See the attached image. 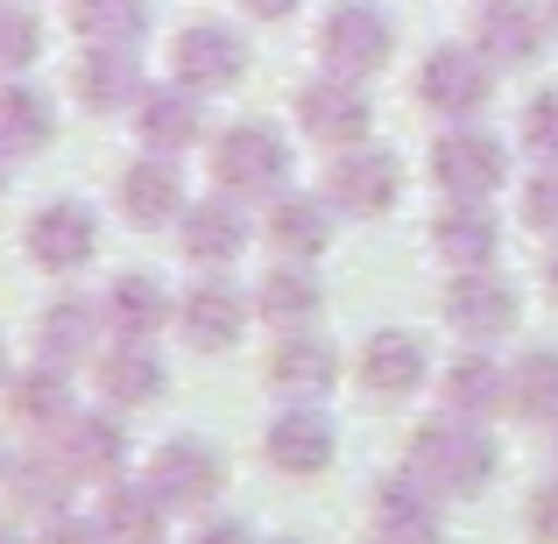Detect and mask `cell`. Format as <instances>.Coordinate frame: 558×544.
Segmentation results:
<instances>
[{
	"label": "cell",
	"mask_w": 558,
	"mask_h": 544,
	"mask_svg": "<svg viewBox=\"0 0 558 544\" xmlns=\"http://www.w3.org/2000/svg\"><path fill=\"white\" fill-rule=\"evenodd\" d=\"M495 467H502V452H495V438L481 432L474 418H432L417 424V438H410V460L403 474H417L432 495H481L495 481Z\"/></svg>",
	"instance_id": "1"
},
{
	"label": "cell",
	"mask_w": 558,
	"mask_h": 544,
	"mask_svg": "<svg viewBox=\"0 0 558 544\" xmlns=\"http://www.w3.org/2000/svg\"><path fill=\"white\" fill-rule=\"evenodd\" d=\"M213 184L227 191V198H283V184H290V142L276 135L269 121H241V128H227V135L213 142Z\"/></svg>",
	"instance_id": "2"
},
{
	"label": "cell",
	"mask_w": 558,
	"mask_h": 544,
	"mask_svg": "<svg viewBox=\"0 0 558 544\" xmlns=\"http://www.w3.org/2000/svg\"><path fill=\"white\" fill-rule=\"evenodd\" d=\"M396 50V28L375 0H332L326 22H318V64L340 71V78H375Z\"/></svg>",
	"instance_id": "3"
},
{
	"label": "cell",
	"mask_w": 558,
	"mask_h": 544,
	"mask_svg": "<svg viewBox=\"0 0 558 544\" xmlns=\"http://www.w3.org/2000/svg\"><path fill=\"white\" fill-rule=\"evenodd\" d=\"M432 178H438L446 198H481V205H488L495 191L509 184L502 135H488V128H474V121H452V135L432 142Z\"/></svg>",
	"instance_id": "4"
},
{
	"label": "cell",
	"mask_w": 558,
	"mask_h": 544,
	"mask_svg": "<svg viewBox=\"0 0 558 544\" xmlns=\"http://www.w3.org/2000/svg\"><path fill=\"white\" fill-rule=\"evenodd\" d=\"M417 99L438 113V121H474L495 99V64L474 50V43H438L417 64Z\"/></svg>",
	"instance_id": "5"
},
{
	"label": "cell",
	"mask_w": 558,
	"mask_h": 544,
	"mask_svg": "<svg viewBox=\"0 0 558 544\" xmlns=\"http://www.w3.org/2000/svg\"><path fill=\"white\" fill-rule=\"evenodd\" d=\"M170 78L184 85V93H227V85L247 78V43L233 36L227 22H191L170 36Z\"/></svg>",
	"instance_id": "6"
},
{
	"label": "cell",
	"mask_w": 558,
	"mask_h": 544,
	"mask_svg": "<svg viewBox=\"0 0 558 544\" xmlns=\"http://www.w3.org/2000/svg\"><path fill=\"white\" fill-rule=\"evenodd\" d=\"M396 198H403V164H396L389 149L354 142V149L332 156V170H326V205H332V213H347V219H381Z\"/></svg>",
	"instance_id": "7"
},
{
	"label": "cell",
	"mask_w": 558,
	"mask_h": 544,
	"mask_svg": "<svg viewBox=\"0 0 558 544\" xmlns=\"http://www.w3.org/2000/svg\"><path fill=\"white\" fill-rule=\"evenodd\" d=\"M22 247H28V262L36 269H85V262L99 255V213L85 198H50V205H36L28 213V227H22Z\"/></svg>",
	"instance_id": "8"
},
{
	"label": "cell",
	"mask_w": 558,
	"mask_h": 544,
	"mask_svg": "<svg viewBox=\"0 0 558 544\" xmlns=\"http://www.w3.org/2000/svg\"><path fill=\"white\" fill-rule=\"evenodd\" d=\"M298 128L312 142H326V149H354V142H368L375 107H368V93H361V78L326 71V78L298 85Z\"/></svg>",
	"instance_id": "9"
},
{
	"label": "cell",
	"mask_w": 558,
	"mask_h": 544,
	"mask_svg": "<svg viewBox=\"0 0 558 544\" xmlns=\"http://www.w3.org/2000/svg\"><path fill=\"white\" fill-rule=\"evenodd\" d=\"M247 312H255V298H241L227 276H205V283H191L178 298V333H184V347H198V354H227V347L247 333Z\"/></svg>",
	"instance_id": "10"
},
{
	"label": "cell",
	"mask_w": 558,
	"mask_h": 544,
	"mask_svg": "<svg viewBox=\"0 0 558 544\" xmlns=\"http://www.w3.org/2000/svg\"><path fill=\"white\" fill-rule=\"evenodd\" d=\"M113 205H121V219L128 227H142V233H156V227H178L184 219V170H178V156H142V164H128L121 170V184H113Z\"/></svg>",
	"instance_id": "11"
},
{
	"label": "cell",
	"mask_w": 558,
	"mask_h": 544,
	"mask_svg": "<svg viewBox=\"0 0 558 544\" xmlns=\"http://www.w3.org/2000/svg\"><path fill=\"white\" fill-rule=\"evenodd\" d=\"M517 312H523L517 283L495 276V269H460L452 290H446V326L466 333V340H502V333L517 326Z\"/></svg>",
	"instance_id": "12"
},
{
	"label": "cell",
	"mask_w": 558,
	"mask_h": 544,
	"mask_svg": "<svg viewBox=\"0 0 558 544\" xmlns=\"http://www.w3.org/2000/svg\"><path fill=\"white\" fill-rule=\"evenodd\" d=\"M149 93L142 85V64L128 43H85V57L71 64V99H78L85 113H121L135 107V99Z\"/></svg>",
	"instance_id": "13"
},
{
	"label": "cell",
	"mask_w": 558,
	"mask_h": 544,
	"mask_svg": "<svg viewBox=\"0 0 558 544\" xmlns=\"http://www.w3.org/2000/svg\"><path fill=\"white\" fill-rule=\"evenodd\" d=\"M57 460L71 467V481H121L128 424L113 410H71L64 432H57Z\"/></svg>",
	"instance_id": "14"
},
{
	"label": "cell",
	"mask_w": 558,
	"mask_h": 544,
	"mask_svg": "<svg viewBox=\"0 0 558 544\" xmlns=\"http://www.w3.org/2000/svg\"><path fill=\"white\" fill-rule=\"evenodd\" d=\"M551 22L545 8H531V0H488L474 22V50L488 57L495 71H517V64H537V50H545Z\"/></svg>",
	"instance_id": "15"
},
{
	"label": "cell",
	"mask_w": 558,
	"mask_h": 544,
	"mask_svg": "<svg viewBox=\"0 0 558 544\" xmlns=\"http://www.w3.org/2000/svg\"><path fill=\"white\" fill-rule=\"evenodd\" d=\"M262 452H269V467H276V474H290V481H318V474L332 467V452H340V438H332L326 410L298 403V410H283V418L269 424Z\"/></svg>",
	"instance_id": "16"
},
{
	"label": "cell",
	"mask_w": 558,
	"mask_h": 544,
	"mask_svg": "<svg viewBox=\"0 0 558 544\" xmlns=\"http://www.w3.org/2000/svg\"><path fill=\"white\" fill-rule=\"evenodd\" d=\"M149 481L170 509H205L219 495V452L205 438H163L149 460Z\"/></svg>",
	"instance_id": "17"
},
{
	"label": "cell",
	"mask_w": 558,
	"mask_h": 544,
	"mask_svg": "<svg viewBox=\"0 0 558 544\" xmlns=\"http://www.w3.org/2000/svg\"><path fill=\"white\" fill-rule=\"evenodd\" d=\"M135 135L149 142L156 156H184L191 142L205 135V107H198V93H184L178 78L149 85V93L135 99Z\"/></svg>",
	"instance_id": "18"
},
{
	"label": "cell",
	"mask_w": 558,
	"mask_h": 544,
	"mask_svg": "<svg viewBox=\"0 0 558 544\" xmlns=\"http://www.w3.org/2000/svg\"><path fill=\"white\" fill-rule=\"evenodd\" d=\"M99 312H107V326L121 333V340H156V333L178 318V298L163 290V276L149 269H128L107 283V298H99Z\"/></svg>",
	"instance_id": "19"
},
{
	"label": "cell",
	"mask_w": 558,
	"mask_h": 544,
	"mask_svg": "<svg viewBox=\"0 0 558 544\" xmlns=\"http://www.w3.org/2000/svg\"><path fill=\"white\" fill-rule=\"evenodd\" d=\"M361 389L381 396V403H403L410 389H424V347L417 333L403 326H381L361 340Z\"/></svg>",
	"instance_id": "20"
},
{
	"label": "cell",
	"mask_w": 558,
	"mask_h": 544,
	"mask_svg": "<svg viewBox=\"0 0 558 544\" xmlns=\"http://www.w3.org/2000/svg\"><path fill=\"white\" fill-rule=\"evenodd\" d=\"M178 247L198 269H227V262H241L247 247V219H241V198H205V205H184L178 219Z\"/></svg>",
	"instance_id": "21"
},
{
	"label": "cell",
	"mask_w": 558,
	"mask_h": 544,
	"mask_svg": "<svg viewBox=\"0 0 558 544\" xmlns=\"http://www.w3.org/2000/svg\"><path fill=\"white\" fill-rule=\"evenodd\" d=\"M432 247L452 269H488L495 247H502V227H495V213L481 198H452L446 213L432 219Z\"/></svg>",
	"instance_id": "22"
},
{
	"label": "cell",
	"mask_w": 558,
	"mask_h": 544,
	"mask_svg": "<svg viewBox=\"0 0 558 544\" xmlns=\"http://www.w3.org/2000/svg\"><path fill=\"white\" fill-rule=\"evenodd\" d=\"M262 233H269V247H283V262H318L332 241V205L304 198V191H283V198H269Z\"/></svg>",
	"instance_id": "23"
},
{
	"label": "cell",
	"mask_w": 558,
	"mask_h": 544,
	"mask_svg": "<svg viewBox=\"0 0 558 544\" xmlns=\"http://www.w3.org/2000/svg\"><path fill=\"white\" fill-rule=\"evenodd\" d=\"M99 326H107V312H99L93 298H57L50 312L36 318V354L50 361V367L93 361L99 354Z\"/></svg>",
	"instance_id": "24"
},
{
	"label": "cell",
	"mask_w": 558,
	"mask_h": 544,
	"mask_svg": "<svg viewBox=\"0 0 558 544\" xmlns=\"http://www.w3.org/2000/svg\"><path fill=\"white\" fill-rule=\"evenodd\" d=\"M269 382L283 396H326L340 382V347L318 340V333H283L269 354Z\"/></svg>",
	"instance_id": "25"
},
{
	"label": "cell",
	"mask_w": 558,
	"mask_h": 544,
	"mask_svg": "<svg viewBox=\"0 0 558 544\" xmlns=\"http://www.w3.org/2000/svg\"><path fill=\"white\" fill-rule=\"evenodd\" d=\"M99 396H107V410H142L163 396V361L149 354V340H121L107 361L93 367Z\"/></svg>",
	"instance_id": "26"
},
{
	"label": "cell",
	"mask_w": 558,
	"mask_h": 544,
	"mask_svg": "<svg viewBox=\"0 0 558 544\" xmlns=\"http://www.w3.org/2000/svg\"><path fill=\"white\" fill-rule=\"evenodd\" d=\"M163 523H170V503L156 495V481H113L107 488L99 531L113 544H163Z\"/></svg>",
	"instance_id": "27"
},
{
	"label": "cell",
	"mask_w": 558,
	"mask_h": 544,
	"mask_svg": "<svg viewBox=\"0 0 558 544\" xmlns=\"http://www.w3.org/2000/svg\"><path fill=\"white\" fill-rule=\"evenodd\" d=\"M438 396H446V410L452 418H495V410L509 403V367L502 361H488V354H460L438 375Z\"/></svg>",
	"instance_id": "28"
},
{
	"label": "cell",
	"mask_w": 558,
	"mask_h": 544,
	"mask_svg": "<svg viewBox=\"0 0 558 544\" xmlns=\"http://www.w3.org/2000/svg\"><path fill=\"white\" fill-rule=\"evenodd\" d=\"M50 135H57L50 93H36L28 78L0 85V156H36V149H50Z\"/></svg>",
	"instance_id": "29"
},
{
	"label": "cell",
	"mask_w": 558,
	"mask_h": 544,
	"mask_svg": "<svg viewBox=\"0 0 558 544\" xmlns=\"http://www.w3.org/2000/svg\"><path fill=\"white\" fill-rule=\"evenodd\" d=\"M8 418L22 424V432H64V418H71V382H64V367H28V375H14L8 382Z\"/></svg>",
	"instance_id": "30"
},
{
	"label": "cell",
	"mask_w": 558,
	"mask_h": 544,
	"mask_svg": "<svg viewBox=\"0 0 558 544\" xmlns=\"http://www.w3.org/2000/svg\"><path fill=\"white\" fill-rule=\"evenodd\" d=\"M318 304H326V290H318L312 262H276V269L255 283V312L269 318V326H283V333H298Z\"/></svg>",
	"instance_id": "31"
},
{
	"label": "cell",
	"mask_w": 558,
	"mask_h": 544,
	"mask_svg": "<svg viewBox=\"0 0 558 544\" xmlns=\"http://www.w3.org/2000/svg\"><path fill=\"white\" fill-rule=\"evenodd\" d=\"M523 424H551L558 418V347H531L509 361V403Z\"/></svg>",
	"instance_id": "32"
},
{
	"label": "cell",
	"mask_w": 558,
	"mask_h": 544,
	"mask_svg": "<svg viewBox=\"0 0 558 544\" xmlns=\"http://www.w3.org/2000/svg\"><path fill=\"white\" fill-rule=\"evenodd\" d=\"M64 14L85 43H128V50H135V36L149 28V0H71Z\"/></svg>",
	"instance_id": "33"
},
{
	"label": "cell",
	"mask_w": 558,
	"mask_h": 544,
	"mask_svg": "<svg viewBox=\"0 0 558 544\" xmlns=\"http://www.w3.org/2000/svg\"><path fill=\"white\" fill-rule=\"evenodd\" d=\"M432 517H438V495L424 488L417 474H389L375 488V523L381 531H432Z\"/></svg>",
	"instance_id": "34"
},
{
	"label": "cell",
	"mask_w": 558,
	"mask_h": 544,
	"mask_svg": "<svg viewBox=\"0 0 558 544\" xmlns=\"http://www.w3.org/2000/svg\"><path fill=\"white\" fill-rule=\"evenodd\" d=\"M14 488V503L22 509H57L71 495V467L57 460V452H28V460H8V474H0Z\"/></svg>",
	"instance_id": "35"
},
{
	"label": "cell",
	"mask_w": 558,
	"mask_h": 544,
	"mask_svg": "<svg viewBox=\"0 0 558 544\" xmlns=\"http://www.w3.org/2000/svg\"><path fill=\"white\" fill-rule=\"evenodd\" d=\"M43 57V22L28 8H0V78H22Z\"/></svg>",
	"instance_id": "36"
},
{
	"label": "cell",
	"mask_w": 558,
	"mask_h": 544,
	"mask_svg": "<svg viewBox=\"0 0 558 544\" xmlns=\"http://www.w3.org/2000/svg\"><path fill=\"white\" fill-rule=\"evenodd\" d=\"M517 142L537 156V164H558V85L523 99V121H517Z\"/></svg>",
	"instance_id": "37"
},
{
	"label": "cell",
	"mask_w": 558,
	"mask_h": 544,
	"mask_svg": "<svg viewBox=\"0 0 558 544\" xmlns=\"http://www.w3.org/2000/svg\"><path fill=\"white\" fill-rule=\"evenodd\" d=\"M517 213H523V227L558 233V164H537L531 178L517 184Z\"/></svg>",
	"instance_id": "38"
},
{
	"label": "cell",
	"mask_w": 558,
	"mask_h": 544,
	"mask_svg": "<svg viewBox=\"0 0 558 544\" xmlns=\"http://www.w3.org/2000/svg\"><path fill=\"white\" fill-rule=\"evenodd\" d=\"M531 537L537 544H558V481H545V488L531 495Z\"/></svg>",
	"instance_id": "39"
},
{
	"label": "cell",
	"mask_w": 558,
	"mask_h": 544,
	"mask_svg": "<svg viewBox=\"0 0 558 544\" xmlns=\"http://www.w3.org/2000/svg\"><path fill=\"white\" fill-rule=\"evenodd\" d=\"M43 544H107V531H99V523H85V517H50Z\"/></svg>",
	"instance_id": "40"
},
{
	"label": "cell",
	"mask_w": 558,
	"mask_h": 544,
	"mask_svg": "<svg viewBox=\"0 0 558 544\" xmlns=\"http://www.w3.org/2000/svg\"><path fill=\"white\" fill-rule=\"evenodd\" d=\"M198 544H255V531H247V523H227V517H219V523H205V531H198Z\"/></svg>",
	"instance_id": "41"
},
{
	"label": "cell",
	"mask_w": 558,
	"mask_h": 544,
	"mask_svg": "<svg viewBox=\"0 0 558 544\" xmlns=\"http://www.w3.org/2000/svg\"><path fill=\"white\" fill-rule=\"evenodd\" d=\"M290 8H298V0H241V14H255V22H283Z\"/></svg>",
	"instance_id": "42"
},
{
	"label": "cell",
	"mask_w": 558,
	"mask_h": 544,
	"mask_svg": "<svg viewBox=\"0 0 558 544\" xmlns=\"http://www.w3.org/2000/svg\"><path fill=\"white\" fill-rule=\"evenodd\" d=\"M381 544H438L432 531H381Z\"/></svg>",
	"instance_id": "43"
},
{
	"label": "cell",
	"mask_w": 558,
	"mask_h": 544,
	"mask_svg": "<svg viewBox=\"0 0 558 544\" xmlns=\"http://www.w3.org/2000/svg\"><path fill=\"white\" fill-rule=\"evenodd\" d=\"M545 290H551V298H558V247H551V255H545Z\"/></svg>",
	"instance_id": "44"
},
{
	"label": "cell",
	"mask_w": 558,
	"mask_h": 544,
	"mask_svg": "<svg viewBox=\"0 0 558 544\" xmlns=\"http://www.w3.org/2000/svg\"><path fill=\"white\" fill-rule=\"evenodd\" d=\"M0 544H22V537H14V523H8V517H0Z\"/></svg>",
	"instance_id": "45"
},
{
	"label": "cell",
	"mask_w": 558,
	"mask_h": 544,
	"mask_svg": "<svg viewBox=\"0 0 558 544\" xmlns=\"http://www.w3.org/2000/svg\"><path fill=\"white\" fill-rule=\"evenodd\" d=\"M545 22H551V28H558V0H545Z\"/></svg>",
	"instance_id": "46"
},
{
	"label": "cell",
	"mask_w": 558,
	"mask_h": 544,
	"mask_svg": "<svg viewBox=\"0 0 558 544\" xmlns=\"http://www.w3.org/2000/svg\"><path fill=\"white\" fill-rule=\"evenodd\" d=\"M0 382H8V347H0Z\"/></svg>",
	"instance_id": "47"
},
{
	"label": "cell",
	"mask_w": 558,
	"mask_h": 544,
	"mask_svg": "<svg viewBox=\"0 0 558 544\" xmlns=\"http://www.w3.org/2000/svg\"><path fill=\"white\" fill-rule=\"evenodd\" d=\"M0 178H8V156H0Z\"/></svg>",
	"instance_id": "48"
},
{
	"label": "cell",
	"mask_w": 558,
	"mask_h": 544,
	"mask_svg": "<svg viewBox=\"0 0 558 544\" xmlns=\"http://www.w3.org/2000/svg\"><path fill=\"white\" fill-rule=\"evenodd\" d=\"M0 474H8V452H0Z\"/></svg>",
	"instance_id": "49"
}]
</instances>
